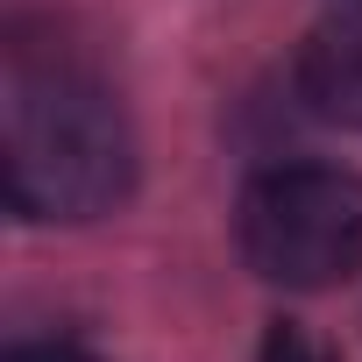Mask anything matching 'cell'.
<instances>
[{
  "instance_id": "277c9868",
  "label": "cell",
  "mask_w": 362,
  "mask_h": 362,
  "mask_svg": "<svg viewBox=\"0 0 362 362\" xmlns=\"http://www.w3.org/2000/svg\"><path fill=\"white\" fill-rule=\"evenodd\" d=\"M263 362H334V348H327L313 327H298V320H277V327L263 334Z\"/></svg>"
},
{
  "instance_id": "3957f363",
  "label": "cell",
  "mask_w": 362,
  "mask_h": 362,
  "mask_svg": "<svg viewBox=\"0 0 362 362\" xmlns=\"http://www.w3.org/2000/svg\"><path fill=\"white\" fill-rule=\"evenodd\" d=\"M298 100L334 128H362V8H348V15H334L305 36Z\"/></svg>"
},
{
  "instance_id": "7a4b0ae2",
  "label": "cell",
  "mask_w": 362,
  "mask_h": 362,
  "mask_svg": "<svg viewBox=\"0 0 362 362\" xmlns=\"http://www.w3.org/2000/svg\"><path fill=\"white\" fill-rule=\"evenodd\" d=\"M242 263L284 291H334L362 270V177L341 163H277L235 206Z\"/></svg>"
},
{
  "instance_id": "8992f818",
  "label": "cell",
  "mask_w": 362,
  "mask_h": 362,
  "mask_svg": "<svg viewBox=\"0 0 362 362\" xmlns=\"http://www.w3.org/2000/svg\"><path fill=\"white\" fill-rule=\"evenodd\" d=\"M348 8H362V0H348Z\"/></svg>"
},
{
  "instance_id": "5b68a950",
  "label": "cell",
  "mask_w": 362,
  "mask_h": 362,
  "mask_svg": "<svg viewBox=\"0 0 362 362\" xmlns=\"http://www.w3.org/2000/svg\"><path fill=\"white\" fill-rule=\"evenodd\" d=\"M8 362H100V355L78 341H22V348H8Z\"/></svg>"
},
{
  "instance_id": "6da1fadb",
  "label": "cell",
  "mask_w": 362,
  "mask_h": 362,
  "mask_svg": "<svg viewBox=\"0 0 362 362\" xmlns=\"http://www.w3.org/2000/svg\"><path fill=\"white\" fill-rule=\"evenodd\" d=\"M0 170H8V206L22 221L78 228L135 192V135L86 71L15 64Z\"/></svg>"
}]
</instances>
